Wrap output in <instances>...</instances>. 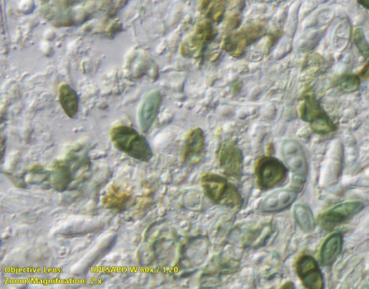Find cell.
<instances>
[{"label":"cell","instance_id":"6da1fadb","mask_svg":"<svg viewBox=\"0 0 369 289\" xmlns=\"http://www.w3.org/2000/svg\"><path fill=\"white\" fill-rule=\"evenodd\" d=\"M110 137L118 150L134 160L143 163L152 160L153 152L150 143L134 128L126 125L117 126L110 130Z\"/></svg>","mask_w":369,"mask_h":289},{"label":"cell","instance_id":"7a4b0ae2","mask_svg":"<svg viewBox=\"0 0 369 289\" xmlns=\"http://www.w3.org/2000/svg\"><path fill=\"white\" fill-rule=\"evenodd\" d=\"M205 196L213 204L230 208H240L244 200L237 187L226 178L206 172L201 178Z\"/></svg>","mask_w":369,"mask_h":289},{"label":"cell","instance_id":"3957f363","mask_svg":"<svg viewBox=\"0 0 369 289\" xmlns=\"http://www.w3.org/2000/svg\"><path fill=\"white\" fill-rule=\"evenodd\" d=\"M281 152L285 164L293 173L291 189L300 193L304 189L309 171L304 149L299 142L288 139L283 143Z\"/></svg>","mask_w":369,"mask_h":289},{"label":"cell","instance_id":"277c9868","mask_svg":"<svg viewBox=\"0 0 369 289\" xmlns=\"http://www.w3.org/2000/svg\"><path fill=\"white\" fill-rule=\"evenodd\" d=\"M300 113L301 119L309 123L312 131L318 135H329L336 130V126L329 115L322 108L316 97L311 92L304 95Z\"/></svg>","mask_w":369,"mask_h":289},{"label":"cell","instance_id":"5b68a950","mask_svg":"<svg viewBox=\"0 0 369 289\" xmlns=\"http://www.w3.org/2000/svg\"><path fill=\"white\" fill-rule=\"evenodd\" d=\"M254 173L259 189L266 192L285 182L288 176L289 169L278 159L265 156L258 161Z\"/></svg>","mask_w":369,"mask_h":289},{"label":"cell","instance_id":"8992f818","mask_svg":"<svg viewBox=\"0 0 369 289\" xmlns=\"http://www.w3.org/2000/svg\"><path fill=\"white\" fill-rule=\"evenodd\" d=\"M87 163L86 159H80L75 155L55 163L49 178L53 189L60 192L68 190L76 179L80 169L88 166Z\"/></svg>","mask_w":369,"mask_h":289},{"label":"cell","instance_id":"52a82bcc","mask_svg":"<svg viewBox=\"0 0 369 289\" xmlns=\"http://www.w3.org/2000/svg\"><path fill=\"white\" fill-rule=\"evenodd\" d=\"M265 34L266 28L263 24H248L226 38L224 50L233 57H241L252 43Z\"/></svg>","mask_w":369,"mask_h":289},{"label":"cell","instance_id":"ba28073f","mask_svg":"<svg viewBox=\"0 0 369 289\" xmlns=\"http://www.w3.org/2000/svg\"><path fill=\"white\" fill-rule=\"evenodd\" d=\"M214 24L204 21L197 25L193 34L182 43L181 54L184 57L196 59L204 54L217 36Z\"/></svg>","mask_w":369,"mask_h":289},{"label":"cell","instance_id":"9c48e42d","mask_svg":"<svg viewBox=\"0 0 369 289\" xmlns=\"http://www.w3.org/2000/svg\"><path fill=\"white\" fill-rule=\"evenodd\" d=\"M219 165L226 176L239 180L243 175L244 155L233 141L224 142L218 151Z\"/></svg>","mask_w":369,"mask_h":289},{"label":"cell","instance_id":"30bf717a","mask_svg":"<svg viewBox=\"0 0 369 289\" xmlns=\"http://www.w3.org/2000/svg\"><path fill=\"white\" fill-rule=\"evenodd\" d=\"M364 209V205L361 201L345 202L322 213L319 216L318 224L323 229L332 230L353 218Z\"/></svg>","mask_w":369,"mask_h":289},{"label":"cell","instance_id":"8fae6325","mask_svg":"<svg viewBox=\"0 0 369 289\" xmlns=\"http://www.w3.org/2000/svg\"><path fill=\"white\" fill-rule=\"evenodd\" d=\"M296 272L305 287L311 289L324 287L322 273L313 257L304 255L298 259Z\"/></svg>","mask_w":369,"mask_h":289},{"label":"cell","instance_id":"7c38bea8","mask_svg":"<svg viewBox=\"0 0 369 289\" xmlns=\"http://www.w3.org/2000/svg\"><path fill=\"white\" fill-rule=\"evenodd\" d=\"M206 153V137L201 128H195L184 140L182 161L189 165L200 163Z\"/></svg>","mask_w":369,"mask_h":289},{"label":"cell","instance_id":"4fadbf2b","mask_svg":"<svg viewBox=\"0 0 369 289\" xmlns=\"http://www.w3.org/2000/svg\"><path fill=\"white\" fill-rule=\"evenodd\" d=\"M297 194L298 193L291 189L273 192L261 200L259 209L265 213H276L285 211L294 204Z\"/></svg>","mask_w":369,"mask_h":289},{"label":"cell","instance_id":"5bb4252c","mask_svg":"<svg viewBox=\"0 0 369 289\" xmlns=\"http://www.w3.org/2000/svg\"><path fill=\"white\" fill-rule=\"evenodd\" d=\"M163 96L160 92L150 93L141 104L139 111V122L141 131L147 133L151 128L162 104Z\"/></svg>","mask_w":369,"mask_h":289},{"label":"cell","instance_id":"9a60e30c","mask_svg":"<svg viewBox=\"0 0 369 289\" xmlns=\"http://www.w3.org/2000/svg\"><path fill=\"white\" fill-rule=\"evenodd\" d=\"M132 200V196L130 192L112 185L103 196L102 204L106 209L120 213L127 209Z\"/></svg>","mask_w":369,"mask_h":289},{"label":"cell","instance_id":"2e32d148","mask_svg":"<svg viewBox=\"0 0 369 289\" xmlns=\"http://www.w3.org/2000/svg\"><path fill=\"white\" fill-rule=\"evenodd\" d=\"M344 238L340 233H335L326 239L320 251V262L323 266H330L342 253Z\"/></svg>","mask_w":369,"mask_h":289},{"label":"cell","instance_id":"e0dca14e","mask_svg":"<svg viewBox=\"0 0 369 289\" xmlns=\"http://www.w3.org/2000/svg\"><path fill=\"white\" fill-rule=\"evenodd\" d=\"M59 99L61 106L67 117L75 119L79 113V97L70 85L63 83L60 86Z\"/></svg>","mask_w":369,"mask_h":289},{"label":"cell","instance_id":"ac0fdd59","mask_svg":"<svg viewBox=\"0 0 369 289\" xmlns=\"http://www.w3.org/2000/svg\"><path fill=\"white\" fill-rule=\"evenodd\" d=\"M228 0H202L200 12L204 21L216 23L219 22L226 11Z\"/></svg>","mask_w":369,"mask_h":289},{"label":"cell","instance_id":"d6986e66","mask_svg":"<svg viewBox=\"0 0 369 289\" xmlns=\"http://www.w3.org/2000/svg\"><path fill=\"white\" fill-rule=\"evenodd\" d=\"M294 216L298 226L305 233L313 232L316 227V222L313 213L305 205L298 204L294 209Z\"/></svg>","mask_w":369,"mask_h":289},{"label":"cell","instance_id":"ffe728a7","mask_svg":"<svg viewBox=\"0 0 369 289\" xmlns=\"http://www.w3.org/2000/svg\"><path fill=\"white\" fill-rule=\"evenodd\" d=\"M361 78L359 76L347 74L339 77L335 82V86L345 93L356 92L359 89Z\"/></svg>","mask_w":369,"mask_h":289},{"label":"cell","instance_id":"44dd1931","mask_svg":"<svg viewBox=\"0 0 369 289\" xmlns=\"http://www.w3.org/2000/svg\"><path fill=\"white\" fill-rule=\"evenodd\" d=\"M353 40L361 55L367 59L369 57V43L361 28H357L354 32Z\"/></svg>","mask_w":369,"mask_h":289},{"label":"cell","instance_id":"7402d4cb","mask_svg":"<svg viewBox=\"0 0 369 289\" xmlns=\"http://www.w3.org/2000/svg\"><path fill=\"white\" fill-rule=\"evenodd\" d=\"M360 78L368 80H369V62L365 65V67L360 71L359 76Z\"/></svg>","mask_w":369,"mask_h":289},{"label":"cell","instance_id":"603a6c76","mask_svg":"<svg viewBox=\"0 0 369 289\" xmlns=\"http://www.w3.org/2000/svg\"><path fill=\"white\" fill-rule=\"evenodd\" d=\"M357 1L360 5L369 10V0H357Z\"/></svg>","mask_w":369,"mask_h":289},{"label":"cell","instance_id":"cb8c5ba5","mask_svg":"<svg viewBox=\"0 0 369 289\" xmlns=\"http://www.w3.org/2000/svg\"><path fill=\"white\" fill-rule=\"evenodd\" d=\"M282 288H294L295 286L291 281H287L281 286Z\"/></svg>","mask_w":369,"mask_h":289}]
</instances>
